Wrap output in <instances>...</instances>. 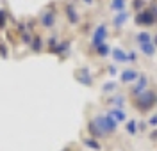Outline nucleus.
I'll return each mask as SVG.
<instances>
[{
	"label": "nucleus",
	"instance_id": "nucleus-1",
	"mask_svg": "<svg viewBox=\"0 0 157 151\" xmlns=\"http://www.w3.org/2000/svg\"><path fill=\"white\" fill-rule=\"evenodd\" d=\"M155 98H157V96L152 92V91H143V92H139V94L136 96L134 105L139 109V112H147V110H150V109L154 107Z\"/></svg>",
	"mask_w": 157,
	"mask_h": 151
},
{
	"label": "nucleus",
	"instance_id": "nucleus-2",
	"mask_svg": "<svg viewBox=\"0 0 157 151\" xmlns=\"http://www.w3.org/2000/svg\"><path fill=\"white\" fill-rule=\"evenodd\" d=\"M157 21V18L150 13V9H143L141 13L136 14V23L137 25H145V27H150Z\"/></svg>",
	"mask_w": 157,
	"mask_h": 151
},
{
	"label": "nucleus",
	"instance_id": "nucleus-3",
	"mask_svg": "<svg viewBox=\"0 0 157 151\" xmlns=\"http://www.w3.org/2000/svg\"><path fill=\"white\" fill-rule=\"evenodd\" d=\"M105 34H107V30H105V25L98 27L97 34H95V39H93V45H95V46H100V45L104 43V38H105Z\"/></svg>",
	"mask_w": 157,
	"mask_h": 151
},
{
	"label": "nucleus",
	"instance_id": "nucleus-4",
	"mask_svg": "<svg viewBox=\"0 0 157 151\" xmlns=\"http://www.w3.org/2000/svg\"><path fill=\"white\" fill-rule=\"evenodd\" d=\"M147 84H148V78L145 77V75H139V80H137V84L134 85V94L143 92V91L147 89Z\"/></svg>",
	"mask_w": 157,
	"mask_h": 151
},
{
	"label": "nucleus",
	"instance_id": "nucleus-5",
	"mask_svg": "<svg viewBox=\"0 0 157 151\" xmlns=\"http://www.w3.org/2000/svg\"><path fill=\"white\" fill-rule=\"evenodd\" d=\"M137 77H139V75H137L136 70H127V71H123V75H121V82L128 84V82H134Z\"/></svg>",
	"mask_w": 157,
	"mask_h": 151
},
{
	"label": "nucleus",
	"instance_id": "nucleus-6",
	"mask_svg": "<svg viewBox=\"0 0 157 151\" xmlns=\"http://www.w3.org/2000/svg\"><path fill=\"white\" fill-rule=\"evenodd\" d=\"M141 46V52L147 55V57H154L155 55V46H154V43H145V45H139Z\"/></svg>",
	"mask_w": 157,
	"mask_h": 151
},
{
	"label": "nucleus",
	"instance_id": "nucleus-7",
	"mask_svg": "<svg viewBox=\"0 0 157 151\" xmlns=\"http://www.w3.org/2000/svg\"><path fill=\"white\" fill-rule=\"evenodd\" d=\"M109 116H111V117H113V119L116 121H125L127 119V116H125V112L121 110V109H113V110L109 112Z\"/></svg>",
	"mask_w": 157,
	"mask_h": 151
},
{
	"label": "nucleus",
	"instance_id": "nucleus-8",
	"mask_svg": "<svg viewBox=\"0 0 157 151\" xmlns=\"http://www.w3.org/2000/svg\"><path fill=\"white\" fill-rule=\"evenodd\" d=\"M127 18H128V13L127 11H121L116 18H114V27H121V25L127 21Z\"/></svg>",
	"mask_w": 157,
	"mask_h": 151
},
{
	"label": "nucleus",
	"instance_id": "nucleus-9",
	"mask_svg": "<svg viewBox=\"0 0 157 151\" xmlns=\"http://www.w3.org/2000/svg\"><path fill=\"white\" fill-rule=\"evenodd\" d=\"M137 43H139V45L152 43V36H150L148 32H139V34H137Z\"/></svg>",
	"mask_w": 157,
	"mask_h": 151
},
{
	"label": "nucleus",
	"instance_id": "nucleus-10",
	"mask_svg": "<svg viewBox=\"0 0 157 151\" xmlns=\"http://www.w3.org/2000/svg\"><path fill=\"white\" fill-rule=\"evenodd\" d=\"M113 55H114V59H116L118 62H125V60H127V55L120 50V48H116V50L113 52Z\"/></svg>",
	"mask_w": 157,
	"mask_h": 151
},
{
	"label": "nucleus",
	"instance_id": "nucleus-11",
	"mask_svg": "<svg viewBox=\"0 0 157 151\" xmlns=\"http://www.w3.org/2000/svg\"><path fill=\"white\" fill-rule=\"evenodd\" d=\"M132 7H134V11H143V7H145V0H134L132 2Z\"/></svg>",
	"mask_w": 157,
	"mask_h": 151
},
{
	"label": "nucleus",
	"instance_id": "nucleus-12",
	"mask_svg": "<svg viewBox=\"0 0 157 151\" xmlns=\"http://www.w3.org/2000/svg\"><path fill=\"white\" fill-rule=\"evenodd\" d=\"M125 128H127L128 133H132V135H134V133H136V130H137V128H136V121L130 119V121L127 123V126H125Z\"/></svg>",
	"mask_w": 157,
	"mask_h": 151
},
{
	"label": "nucleus",
	"instance_id": "nucleus-13",
	"mask_svg": "<svg viewBox=\"0 0 157 151\" xmlns=\"http://www.w3.org/2000/svg\"><path fill=\"white\" fill-rule=\"evenodd\" d=\"M113 7L118 9V11H121L125 7V0H113Z\"/></svg>",
	"mask_w": 157,
	"mask_h": 151
},
{
	"label": "nucleus",
	"instance_id": "nucleus-14",
	"mask_svg": "<svg viewBox=\"0 0 157 151\" xmlns=\"http://www.w3.org/2000/svg\"><path fill=\"white\" fill-rule=\"evenodd\" d=\"M84 144H86V146H89V148H93V149H100V146H98L95 141H91V139H86V141H84Z\"/></svg>",
	"mask_w": 157,
	"mask_h": 151
},
{
	"label": "nucleus",
	"instance_id": "nucleus-15",
	"mask_svg": "<svg viewBox=\"0 0 157 151\" xmlns=\"http://www.w3.org/2000/svg\"><path fill=\"white\" fill-rule=\"evenodd\" d=\"M148 124H150V126H154V128H157V114H154V116L150 117V121H148Z\"/></svg>",
	"mask_w": 157,
	"mask_h": 151
},
{
	"label": "nucleus",
	"instance_id": "nucleus-16",
	"mask_svg": "<svg viewBox=\"0 0 157 151\" xmlns=\"http://www.w3.org/2000/svg\"><path fill=\"white\" fill-rule=\"evenodd\" d=\"M98 52H100V55H102V57H104V55H107L109 48H107V46H105V45H102V46H100V48H98Z\"/></svg>",
	"mask_w": 157,
	"mask_h": 151
},
{
	"label": "nucleus",
	"instance_id": "nucleus-17",
	"mask_svg": "<svg viewBox=\"0 0 157 151\" xmlns=\"http://www.w3.org/2000/svg\"><path fill=\"white\" fill-rule=\"evenodd\" d=\"M127 60H136V53H134V52H128Z\"/></svg>",
	"mask_w": 157,
	"mask_h": 151
},
{
	"label": "nucleus",
	"instance_id": "nucleus-18",
	"mask_svg": "<svg viewBox=\"0 0 157 151\" xmlns=\"http://www.w3.org/2000/svg\"><path fill=\"white\" fill-rule=\"evenodd\" d=\"M116 87V84H107V85H104V91H111Z\"/></svg>",
	"mask_w": 157,
	"mask_h": 151
},
{
	"label": "nucleus",
	"instance_id": "nucleus-19",
	"mask_svg": "<svg viewBox=\"0 0 157 151\" xmlns=\"http://www.w3.org/2000/svg\"><path fill=\"white\" fill-rule=\"evenodd\" d=\"M150 13H152V14H154V16L157 18V5H155V4H154V5L150 7Z\"/></svg>",
	"mask_w": 157,
	"mask_h": 151
},
{
	"label": "nucleus",
	"instance_id": "nucleus-20",
	"mask_svg": "<svg viewBox=\"0 0 157 151\" xmlns=\"http://www.w3.org/2000/svg\"><path fill=\"white\" fill-rule=\"evenodd\" d=\"M150 139H152V141H157V130H154L150 133Z\"/></svg>",
	"mask_w": 157,
	"mask_h": 151
},
{
	"label": "nucleus",
	"instance_id": "nucleus-21",
	"mask_svg": "<svg viewBox=\"0 0 157 151\" xmlns=\"http://www.w3.org/2000/svg\"><path fill=\"white\" fill-rule=\"evenodd\" d=\"M147 124H148V123H145V121H141V123H139V128H141V130H145V128H147Z\"/></svg>",
	"mask_w": 157,
	"mask_h": 151
},
{
	"label": "nucleus",
	"instance_id": "nucleus-22",
	"mask_svg": "<svg viewBox=\"0 0 157 151\" xmlns=\"http://www.w3.org/2000/svg\"><path fill=\"white\" fill-rule=\"evenodd\" d=\"M154 46H157V34L154 36Z\"/></svg>",
	"mask_w": 157,
	"mask_h": 151
},
{
	"label": "nucleus",
	"instance_id": "nucleus-23",
	"mask_svg": "<svg viewBox=\"0 0 157 151\" xmlns=\"http://www.w3.org/2000/svg\"><path fill=\"white\" fill-rule=\"evenodd\" d=\"M86 2H91V0H86Z\"/></svg>",
	"mask_w": 157,
	"mask_h": 151
},
{
	"label": "nucleus",
	"instance_id": "nucleus-24",
	"mask_svg": "<svg viewBox=\"0 0 157 151\" xmlns=\"http://www.w3.org/2000/svg\"><path fill=\"white\" fill-rule=\"evenodd\" d=\"M155 103H157V98H155Z\"/></svg>",
	"mask_w": 157,
	"mask_h": 151
}]
</instances>
